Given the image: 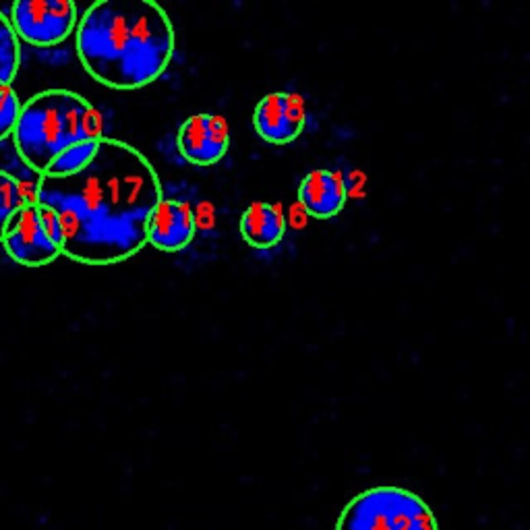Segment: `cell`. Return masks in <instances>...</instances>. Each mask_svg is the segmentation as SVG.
Wrapping results in <instances>:
<instances>
[{
  "label": "cell",
  "mask_w": 530,
  "mask_h": 530,
  "mask_svg": "<svg viewBox=\"0 0 530 530\" xmlns=\"http://www.w3.org/2000/svg\"><path fill=\"white\" fill-rule=\"evenodd\" d=\"M162 199L152 162L137 147L108 137L79 174L40 176L34 197L61 222L63 255L83 265H114L137 255Z\"/></svg>",
  "instance_id": "cell-1"
},
{
  "label": "cell",
  "mask_w": 530,
  "mask_h": 530,
  "mask_svg": "<svg viewBox=\"0 0 530 530\" xmlns=\"http://www.w3.org/2000/svg\"><path fill=\"white\" fill-rule=\"evenodd\" d=\"M75 48L94 81L108 90L133 92L164 75L176 34L154 0H98L79 19Z\"/></svg>",
  "instance_id": "cell-2"
},
{
  "label": "cell",
  "mask_w": 530,
  "mask_h": 530,
  "mask_svg": "<svg viewBox=\"0 0 530 530\" xmlns=\"http://www.w3.org/2000/svg\"><path fill=\"white\" fill-rule=\"evenodd\" d=\"M100 110L71 90H46L19 112L13 141L21 162L40 176L69 147L104 139Z\"/></svg>",
  "instance_id": "cell-3"
},
{
  "label": "cell",
  "mask_w": 530,
  "mask_h": 530,
  "mask_svg": "<svg viewBox=\"0 0 530 530\" xmlns=\"http://www.w3.org/2000/svg\"><path fill=\"white\" fill-rule=\"evenodd\" d=\"M336 530H439L423 497L402 487H371L352 497Z\"/></svg>",
  "instance_id": "cell-4"
},
{
  "label": "cell",
  "mask_w": 530,
  "mask_h": 530,
  "mask_svg": "<svg viewBox=\"0 0 530 530\" xmlns=\"http://www.w3.org/2000/svg\"><path fill=\"white\" fill-rule=\"evenodd\" d=\"M3 247L25 268H44L63 255V230L56 214L36 201H25L11 218Z\"/></svg>",
  "instance_id": "cell-5"
},
{
  "label": "cell",
  "mask_w": 530,
  "mask_h": 530,
  "mask_svg": "<svg viewBox=\"0 0 530 530\" xmlns=\"http://www.w3.org/2000/svg\"><path fill=\"white\" fill-rule=\"evenodd\" d=\"M9 21L19 42L50 48L75 32L79 13L73 0H17L11 5Z\"/></svg>",
  "instance_id": "cell-6"
},
{
  "label": "cell",
  "mask_w": 530,
  "mask_h": 530,
  "mask_svg": "<svg viewBox=\"0 0 530 530\" xmlns=\"http://www.w3.org/2000/svg\"><path fill=\"white\" fill-rule=\"evenodd\" d=\"M307 110L299 94L274 92L263 96L253 112V127L257 135L274 145H286L305 129Z\"/></svg>",
  "instance_id": "cell-7"
},
{
  "label": "cell",
  "mask_w": 530,
  "mask_h": 530,
  "mask_svg": "<svg viewBox=\"0 0 530 530\" xmlns=\"http://www.w3.org/2000/svg\"><path fill=\"white\" fill-rule=\"evenodd\" d=\"M176 145L189 164L214 166L230 147L228 123L218 114H193L181 125Z\"/></svg>",
  "instance_id": "cell-8"
},
{
  "label": "cell",
  "mask_w": 530,
  "mask_h": 530,
  "mask_svg": "<svg viewBox=\"0 0 530 530\" xmlns=\"http://www.w3.org/2000/svg\"><path fill=\"white\" fill-rule=\"evenodd\" d=\"M195 212L189 203L179 199H162L147 224V245L158 251H183L195 239Z\"/></svg>",
  "instance_id": "cell-9"
},
{
  "label": "cell",
  "mask_w": 530,
  "mask_h": 530,
  "mask_svg": "<svg viewBox=\"0 0 530 530\" xmlns=\"http://www.w3.org/2000/svg\"><path fill=\"white\" fill-rule=\"evenodd\" d=\"M348 199L342 174L334 170H313L299 185V203L303 210L319 220L338 216Z\"/></svg>",
  "instance_id": "cell-10"
},
{
  "label": "cell",
  "mask_w": 530,
  "mask_h": 530,
  "mask_svg": "<svg viewBox=\"0 0 530 530\" xmlns=\"http://www.w3.org/2000/svg\"><path fill=\"white\" fill-rule=\"evenodd\" d=\"M241 237L253 249L276 247L286 232V216L278 203H251L241 216Z\"/></svg>",
  "instance_id": "cell-11"
},
{
  "label": "cell",
  "mask_w": 530,
  "mask_h": 530,
  "mask_svg": "<svg viewBox=\"0 0 530 530\" xmlns=\"http://www.w3.org/2000/svg\"><path fill=\"white\" fill-rule=\"evenodd\" d=\"M100 141L102 139L83 141V143H77V145L69 147L67 152H63L61 156H58L48 166V170L42 176H52V179H65V176L79 174L83 168L90 166V162L96 158Z\"/></svg>",
  "instance_id": "cell-12"
},
{
  "label": "cell",
  "mask_w": 530,
  "mask_h": 530,
  "mask_svg": "<svg viewBox=\"0 0 530 530\" xmlns=\"http://www.w3.org/2000/svg\"><path fill=\"white\" fill-rule=\"evenodd\" d=\"M21 67V42L7 15L0 13V83L13 85Z\"/></svg>",
  "instance_id": "cell-13"
},
{
  "label": "cell",
  "mask_w": 530,
  "mask_h": 530,
  "mask_svg": "<svg viewBox=\"0 0 530 530\" xmlns=\"http://www.w3.org/2000/svg\"><path fill=\"white\" fill-rule=\"evenodd\" d=\"M25 195L21 191L19 181L13 174L0 170V243H3L5 230L11 222V218L21 210L25 203Z\"/></svg>",
  "instance_id": "cell-14"
},
{
  "label": "cell",
  "mask_w": 530,
  "mask_h": 530,
  "mask_svg": "<svg viewBox=\"0 0 530 530\" xmlns=\"http://www.w3.org/2000/svg\"><path fill=\"white\" fill-rule=\"evenodd\" d=\"M21 106L23 104L15 92V87L9 83H0V141L13 135Z\"/></svg>",
  "instance_id": "cell-15"
}]
</instances>
